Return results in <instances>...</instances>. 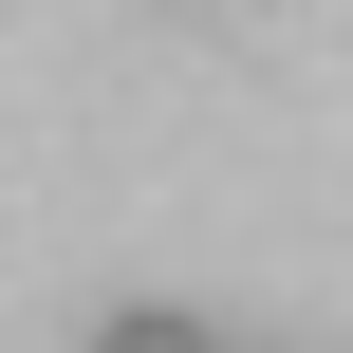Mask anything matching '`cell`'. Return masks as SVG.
<instances>
[{"mask_svg": "<svg viewBox=\"0 0 353 353\" xmlns=\"http://www.w3.org/2000/svg\"><path fill=\"white\" fill-rule=\"evenodd\" d=\"M93 353H223V335H205L186 298H112V316H93Z\"/></svg>", "mask_w": 353, "mask_h": 353, "instance_id": "6da1fadb", "label": "cell"}]
</instances>
